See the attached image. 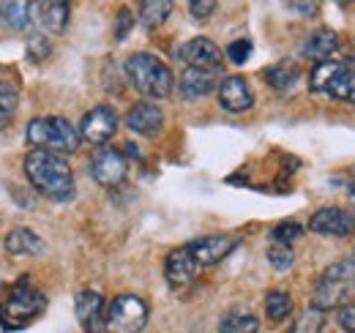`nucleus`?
<instances>
[{"label":"nucleus","mask_w":355,"mask_h":333,"mask_svg":"<svg viewBox=\"0 0 355 333\" xmlns=\"http://www.w3.org/2000/svg\"><path fill=\"white\" fill-rule=\"evenodd\" d=\"M22 169L31 186L49 200H69L74 194V172L69 162L49 151H31L22 159Z\"/></svg>","instance_id":"1"},{"label":"nucleus","mask_w":355,"mask_h":333,"mask_svg":"<svg viewBox=\"0 0 355 333\" xmlns=\"http://www.w3.org/2000/svg\"><path fill=\"white\" fill-rule=\"evenodd\" d=\"M355 292V259H342L328 265L311 290V309L331 311L350 303V295Z\"/></svg>","instance_id":"2"},{"label":"nucleus","mask_w":355,"mask_h":333,"mask_svg":"<svg viewBox=\"0 0 355 333\" xmlns=\"http://www.w3.org/2000/svg\"><path fill=\"white\" fill-rule=\"evenodd\" d=\"M126 77L137 87V93L148 99H167L175 87L170 66L150 52H134L126 60Z\"/></svg>","instance_id":"3"},{"label":"nucleus","mask_w":355,"mask_h":333,"mask_svg":"<svg viewBox=\"0 0 355 333\" xmlns=\"http://www.w3.org/2000/svg\"><path fill=\"white\" fill-rule=\"evenodd\" d=\"M25 139L33 151H49V153L66 156L80 148V128H74L60 115H46V118H33L28 123Z\"/></svg>","instance_id":"4"},{"label":"nucleus","mask_w":355,"mask_h":333,"mask_svg":"<svg viewBox=\"0 0 355 333\" xmlns=\"http://www.w3.org/2000/svg\"><path fill=\"white\" fill-rule=\"evenodd\" d=\"M46 309V298L28 279H19L0 303V325L3 331H22Z\"/></svg>","instance_id":"5"},{"label":"nucleus","mask_w":355,"mask_h":333,"mask_svg":"<svg viewBox=\"0 0 355 333\" xmlns=\"http://www.w3.org/2000/svg\"><path fill=\"white\" fill-rule=\"evenodd\" d=\"M311 93H322L334 101H345L355 107V69L342 63H317L309 74Z\"/></svg>","instance_id":"6"},{"label":"nucleus","mask_w":355,"mask_h":333,"mask_svg":"<svg viewBox=\"0 0 355 333\" xmlns=\"http://www.w3.org/2000/svg\"><path fill=\"white\" fill-rule=\"evenodd\" d=\"M148 317H150V309L148 303L134 295V292H123L118 295L110 309H107V317H104V331L107 333H139L148 325Z\"/></svg>","instance_id":"7"},{"label":"nucleus","mask_w":355,"mask_h":333,"mask_svg":"<svg viewBox=\"0 0 355 333\" xmlns=\"http://www.w3.org/2000/svg\"><path fill=\"white\" fill-rule=\"evenodd\" d=\"M90 175L98 186H121L129 175V162L121 151H112V148H98L90 159Z\"/></svg>","instance_id":"8"},{"label":"nucleus","mask_w":355,"mask_h":333,"mask_svg":"<svg viewBox=\"0 0 355 333\" xmlns=\"http://www.w3.org/2000/svg\"><path fill=\"white\" fill-rule=\"evenodd\" d=\"M118 131V112L110 107V104H98L88 110L83 115V123H80V137L90 142V145H104L115 137Z\"/></svg>","instance_id":"9"},{"label":"nucleus","mask_w":355,"mask_h":333,"mask_svg":"<svg viewBox=\"0 0 355 333\" xmlns=\"http://www.w3.org/2000/svg\"><path fill=\"white\" fill-rule=\"evenodd\" d=\"M309 230L317 235H331V238H347L355 232V216L347 208H320L311 213Z\"/></svg>","instance_id":"10"},{"label":"nucleus","mask_w":355,"mask_h":333,"mask_svg":"<svg viewBox=\"0 0 355 333\" xmlns=\"http://www.w3.org/2000/svg\"><path fill=\"white\" fill-rule=\"evenodd\" d=\"M178 58L186 63V69H211V71H219L222 69V49L216 46V42L205 39V36H197L191 42H186L178 49Z\"/></svg>","instance_id":"11"},{"label":"nucleus","mask_w":355,"mask_h":333,"mask_svg":"<svg viewBox=\"0 0 355 333\" xmlns=\"http://www.w3.org/2000/svg\"><path fill=\"white\" fill-rule=\"evenodd\" d=\"M214 90H219V71L211 69H186L178 80V93L186 101H200Z\"/></svg>","instance_id":"12"},{"label":"nucleus","mask_w":355,"mask_h":333,"mask_svg":"<svg viewBox=\"0 0 355 333\" xmlns=\"http://www.w3.org/2000/svg\"><path fill=\"white\" fill-rule=\"evenodd\" d=\"M71 17V6L60 3V0H44V3H33V25L39 31H44L49 36H60L69 25Z\"/></svg>","instance_id":"13"},{"label":"nucleus","mask_w":355,"mask_h":333,"mask_svg":"<svg viewBox=\"0 0 355 333\" xmlns=\"http://www.w3.org/2000/svg\"><path fill=\"white\" fill-rule=\"evenodd\" d=\"M197 268H200V265H197V259L191 257L189 246L170 251V257H167V262H164L167 284H170L173 290H186V287L197 279Z\"/></svg>","instance_id":"14"},{"label":"nucleus","mask_w":355,"mask_h":333,"mask_svg":"<svg viewBox=\"0 0 355 333\" xmlns=\"http://www.w3.org/2000/svg\"><path fill=\"white\" fill-rule=\"evenodd\" d=\"M235 246H238L235 235H205V238H197L194 244H189V251L197 259V265H216Z\"/></svg>","instance_id":"15"},{"label":"nucleus","mask_w":355,"mask_h":333,"mask_svg":"<svg viewBox=\"0 0 355 333\" xmlns=\"http://www.w3.org/2000/svg\"><path fill=\"white\" fill-rule=\"evenodd\" d=\"M126 126L132 128L134 134L156 137L162 131V126H164V112L153 101H137L126 112Z\"/></svg>","instance_id":"16"},{"label":"nucleus","mask_w":355,"mask_h":333,"mask_svg":"<svg viewBox=\"0 0 355 333\" xmlns=\"http://www.w3.org/2000/svg\"><path fill=\"white\" fill-rule=\"evenodd\" d=\"M74 309H77V320H80V325H83L85 333L104 331V317H107V311H104V298H101V292L83 290L77 295V300H74Z\"/></svg>","instance_id":"17"},{"label":"nucleus","mask_w":355,"mask_h":333,"mask_svg":"<svg viewBox=\"0 0 355 333\" xmlns=\"http://www.w3.org/2000/svg\"><path fill=\"white\" fill-rule=\"evenodd\" d=\"M219 104H222V110L227 112H246V110H252V104H254V96H252V87L246 85L243 77H238V74H232V77H224L222 83H219Z\"/></svg>","instance_id":"18"},{"label":"nucleus","mask_w":355,"mask_h":333,"mask_svg":"<svg viewBox=\"0 0 355 333\" xmlns=\"http://www.w3.org/2000/svg\"><path fill=\"white\" fill-rule=\"evenodd\" d=\"M3 246H6L8 254H14V257H39V254L46 251L44 241H42L33 230H28V227H14V230L6 235Z\"/></svg>","instance_id":"19"},{"label":"nucleus","mask_w":355,"mask_h":333,"mask_svg":"<svg viewBox=\"0 0 355 333\" xmlns=\"http://www.w3.org/2000/svg\"><path fill=\"white\" fill-rule=\"evenodd\" d=\"M339 36L331 31V28H322V31H314L309 39L301 46V55L309 58V60H317V63H328L331 55L339 52Z\"/></svg>","instance_id":"20"},{"label":"nucleus","mask_w":355,"mask_h":333,"mask_svg":"<svg viewBox=\"0 0 355 333\" xmlns=\"http://www.w3.org/2000/svg\"><path fill=\"white\" fill-rule=\"evenodd\" d=\"M298 77H301V69L295 60H279L270 69H266V83L279 93H287L290 87H295Z\"/></svg>","instance_id":"21"},{"label":"nucleus","mask_w":355,"mask_h":333,"mask_svg":"<svg viewBox=\"0 0 355 333\" xmlns=\"http://www.w3.org/2000/svg\"><path fill=\"white\" fill-rule=\"evenodd\" d=\"M173 14V3L170 0H145L139 3L137 8V17H139V25L148 28V31H156L162 28Z\"/></svg>","instance_id":"22"},{"label":"nucleus","mask_w":355,"mask_h":333,"mask_svg":"<svg viewBox=\"0 0 355 333\" xmlns=\"http://www.w3.org/2000/svg\"><path fill=\"white\" fill-rule=\"evenodd\" d=\"M0 22L11 31H28L33 25V3H3Z\"/></svg>","instance_id":"23"},{"label":"nucleus","mask_w":355,"mask_h":333,"mask_svg":"<svg viewBox=\"0 0 355 333\" xmlns=\"http://www.w3.org/2000/svg\"><path fill=\"white\" fill-rule=\"evenodd\" d=\"M260 320L252 311H230L219 323V333H257Z\"/></svg>","instance_id":"24"},{"label":"nucleus","mask_w":355,"mask_h":333,"mask_svg":"<svg viewBox=\"0 0 355 333\" xmlns=\"http://www.w3.org/2000/svg\"><path fill=\"white\" fill-rule=\"evenodd\" d=\"M290 311H293V298H290V292H284V290H270V292H268V295H266L268 320L282 323V320H287V317H290Z\"/></svg>","instance_id":"25"},{"label":"nucleus","mask_w":355,"mask_h":333,"mask_svg":"<svg viewBox=\"0 0 355 333\" xmlns=\"http://www.w3.org/2000/svg\"><path fill=\"white\" fill-rule=\"evenodd\" d=\"M17 107H19V90L11 83H3L0 80V131L14 121Z\"/></svg>","instance_id":"26"},{"label":"nucleus","mask_w":355,"mask_h":333,"mask_svg":"<svg viewBox=\"0 0 355 333\" xmlns=\"http://www.w3.org/2000/svg\"><path fill=\"white\" fill-rule=\"evenodd\" d=\"M322 328H325V314L317 309H306L295 317L287 333H322Z\"/></svg>","instance_id":"27"},{"label":"nucleus","mask_w":355,"mask_h":333,"mask_svg":"<svg viewBox=\"0 0 355 333\" xmlns=\"http://www.w3.org/2000/svg\"><path fill=\"white\" fill-rule=\"evenodd\" d=\"M301 235H304V227H301L298 221H279V224L270 230V241H273V244H284V246H293Z\"/></svg>","instance_id":"28"},{"label":"nucleus","mask_w":355,"mask_h":333,"mask_svg":"<svg viewBox=\"0 0 355 333\" xmlns=\"http://www.w3.org/2000/svg\"><path fill=\"white\" fill-rule=\"evenodd\" d=\"M268 262L276 271H287L295 262V251H293V246H284V244H273L270 241V246H268Z\"/></svg>","instance_id":"29"},{"label":"nucleus","mask_w":355,"mask_h":333,"mask_svg":"<svg viewBox=\"0 0 355 333\" xmlns=\"http://www.w3.org/2000/svg\"><path fill=\"white\" fill-rule=\"evenodd\" d=\"M252 55V42L249 39H235V42L227 46V58L235 63V66H243Z\"/></svg>","instance_id":"30"},{"label":"nucleus","mask_w":355,"mask_h":333,"mask_svg":"<svg viewBox=\"0 0 355 333\" xmlns=\"http://www.w3.org/2000/svg\"><path fill=\"white\" fill-rule=\"evenodd\" d=\"M336 323L345 333H355V303H345L336 309Z\"/></svg>","instance_id":"31"},{"label":"nucleus","mask_w":355,"mask_h":333,"mask_svg":"<svg viewBox=\"0 0 355 333\" xmlns=\"http://www.w3.org/2000/svg\"><path fill=\"white\" fill-rule=\"evenodd\" d=\"M132 25H134L132 11H129V8H121V11H118V17H115V39H118V42H123V39L129 36Z\"/></svg>","instance_id":"32"},{"label":"nucleus","mask_w":355,"mask_h":333,"mask_svg":"<svg viewBox=\"0 0 355 333\" xmlns=\"http://www.w3.org/2000/svg\"><path fill=\"white\" fill-rule=\"evenodd\" d=\"M189 11H191V17L205 19V17H211L216 11V3L214 0H194V3H189Z\"/></svg>","instance_id":"33"},{"label":"nucleus","mask_w":355,"mask_h":333,"mask_svg":"<svg viewBox=\"0 0 355 333\" xmlns=\"http://www.w3.org/2000/svg\"><path fill=\"white\" fill-rule=\"evenodd\" d=\"M46 55H49V44H46L44 36H39V39L28 44V60H44Z\"/></svg>","instance_id":"34"},{"label":"nucleus","mask_w":355,"mask_h":333,"mask_svg":"<svg viewBox=\"0 0 355 333\" xmlns=\"http://www.w3.org/2000/svg\"><path fill=\"white\" fill-rule=\"evenodd\" d=\"M287 8H293V11L301 14V17H314V14L320 11L317 3H287Z\"/></svg>","instance_id":"35"},{"label":"nucleus","mask_w":355,"mask_h":333,"mask_svg":"<svg viewBox=\"0 0 355 333\" xmlns=\"http://www.w3.org/2000/svg\"><path fill=\"white\" fill-rule=\"evenodd\" d=\"M126 153H129V156H139V151H137L134 145H129V148H126Z\"/></svg>","instance_id":"36"},{"label":"nucleus","mask_w":355,"mask_h":333,"mask_svg":"<svg viewBox=\"0 0 355 333\" xmlns=\"http://www.w3.org/2000/svg\"><path fill=\"white\" fill-rule=\"evenodd\" d=\"M353 55H355V39H353Z\"/></svg>","instance_id":"37"}]
</instances>
